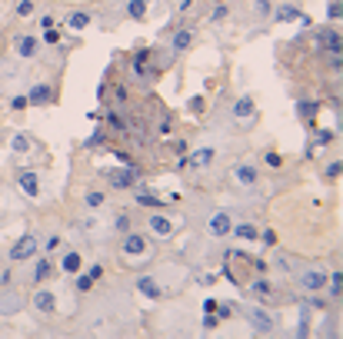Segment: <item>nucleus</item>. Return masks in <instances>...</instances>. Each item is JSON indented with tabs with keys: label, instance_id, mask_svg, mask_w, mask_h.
<instances>
[{
	"label": "nucleus",
	"instance_id": "43",
	"mask_svg": "<svg viewBox=\"0 0 343 339\" xmlns=\"http://www.w3.org/2000/svg\"><path fill=\"white\" fill-rule=\"evenodd\" d=\"M87 276H90V279H94V283H97V279L104 276V263H94V266H87Z\"/></svg>",
	"mask_w": 343,
	"mask_h": 339
},
{
	"label": "nucleus",
	"instance_id": "18",
	"mask_svg": "<svg viewBox=\"0 0 343 339\" xmlns=\"http://www.w3.org/2000/svg\"><path fill=\"white\" fill-rule=\"evenodd\" d=\"M110 186L113 189H130V186H137V170L130 166V170H113L110 173Z\"/></svg>",
	"mask_w": 343,
	"mask_h": 339
},
{
	"label": "nucleus",
	"instance_id": "3",
	"mask_svg": "<svg viewBox=\"0 0 343 339\" xmlns=\"http://www.w3.org/2000/svg\"><path fill=\"white\" fill-rule=\"evenodd\" d=\"M147 226L157 239H174V233H180L184 220L180 216H170V213H150L147 216Z\"/></svg>",
	"mask_w": 343,
	"mask_h": 339
},
{
	"label": "nucleus",
	"instance_id": "14",
	"mask_svg": "<svg viewBox=\"0 0 343 339\" xmlns=\"http://www.w3.org/2000/svg\"><path fill=\"white\" fill-rule=\"evenodd\" d=\"M24 306H27L24 293H17V289H4V293H0V313H4V316H10V313H20Z\"/></svg>",
	"mask_w": 343,
	"mask_h": 339
},
{
	"label": "nucleus",
	"instance_id": "28",
	"mask_svg": "<svg viewBox=\"0 0 343 339\" xmlns=\"http://www.w3.org/2000/svg\"><path fill=\"white\" fill-rule=\"evenodd\" d=\"M110 229H113V233H127V229H130V213H113Z\"/></svg>",
	"mask_w": 343,
	"mask_h": 339
},
{
	"label": "nucleus",
	"instance_id": "40",
	"mask_svg": "<svg viewBox=\"0 0 343 339\" xmlns=\"http://www.w3.org/2000/svg\"><path fill=\"white\" fill-rule=\"evenodd\" d=\"M33 14V0H20L17 4V17H30Z\"/></svg>",
	"mask_w": 343,
	"mask_h": 339
},
{
	"label": "nucleus",
	"instance_id": "5",
	"mask_svg": "<svg viewBox=\"0 0 343 339\" xmlns=\"http://www.w3.org/2000/svg\"><path fill=\"white\" fill-rule=\"evenodd\" d=\"M37 250H40V239L33 236V233H24L17 243H10L7 256H10L14 263H24V260H33V256H37Z\"/></svg>",
	"mask_w": 343,
	"mask_h": 339
},
{
	"label": "nucleus",
	"instance_id": "55",
	"mask_svg": "<svg viewBox=\"0 0 343 339\" xmlns=\"http://www.w3.org/2000/svg\"><path fill=\"white\" fill-rule=\"evenodd\" d=\"M0 57H4V43H0Z\"/></svg>",
	"mask_w": 343,
	"mask_h": 339
},
{
	"label": "nucleus",
	"instance_id": "10",
	"mask_svg": "<svg viewBox=\"0 0 343 339\" xmlns=\"http://www.w3.org/2000/svg\"><path fill=\"white\" fill-rule=\"evenodd\" d=\"M30 306L37 309V313H44V316H54L57 313V293L54 289H37L30 296Z\"/></svg>",
	"mask_w": 343,
	"mask_h": 339
},
{
	"label": "nucleus",
	"instance_id": "21",
	"mask_svg": "<svg viewBox=\"0 0 343 339\" xmlns=\"http://www.w3.org/2000/svg\"><path fill=\"white\" fill-rule=\"evenodd\" d=\"M317 43L323 50H330V54H340V30H320Z\"/></svg>",
	"mask_w": 343,
	"mask_h": 339
},
{
	"label": "nucleus",
	"instance_id": "51",
	"mask_svg": "<svg viewBox=\"0 0 343 339\" xmlns=\"http://www.w3.org/2000/svg\"><path fill=\"white\" fill-rule=\"evenodd\" d=\"M203 107H207V103H203V96H193V100H190V110H193V113H203Z\"/></svg>",
	"mask_w": 343,
	"mask_h": 339
},
{
	"label": "nucleus",
	"instance_id": "25",
	"mask_svg": "<svg viewBox=\"0 0 343 339\" xmlns=\"http://www.w3.org/2000/svg\"><path fill=\"white\" fill-rule=\"evenodd\" d=\"M134 197H137V203H140V206H153V210L163 206V200H160L153 189H134Z\"/></svg>",
	"mask_w": 343,
	"mask_h": 339
},
{
	"label": "nucleus",
	"instance_id": "1",
	"mask_svg": "<svg viewBox=\"0 0 343 339\" xmlns=\"http://www.w3.org/2000/svg\"><path fill=\"white\" fill-rule=\"evenodd\" d=\"M150 256H153V243H150V239L127 229L123 239H120V260L127 263V266H144Z\"/></svg>",
	"mask_w": 343,
	"mask_h": 339
},
{
	"label": "nucleus",
	"instance_id": "50",
	"mask_svg": "<svg viewBox=\"0 0 343 339\" xmlns=\"http://www.w3.org/2000/svg\"><path fill=\"white\" fill-rule=\"evenodd\" d=\"M27 107V96H10V110H24Z\"/></svg>",
	"mask_w": 343,
	"mask_h": 339
},
{
	"label": "nucleus",
	"instance_id": "45",
	"mask_svg": "<svg viewBox=\"0 0 343 339\" xmlns=\"http://www.w3.org/2000/svg\"><path fill=\"white\" fill-rule=\"evenodd\" d=\"M60 243H64L60 236H47V239H44V250H47V253H54V250H60Z\"/></svg>",
	"mask_w": 343,
	"mask_h": 339
},
{
	"label": "nucleus",
	"instance_id": "13",
	"mask_svg": "<svg viewBox=\"0 0 343 339\" xmlns=\"http://www.w3.org/2000/svg\"><path fill=\"white\" fill-rule=\"evenodd\" d=\"M213 160H217V150H213V147H200V150H193L190 157H184V166L207 170V166H213Z\"/></svg>",
	"mask_w": 343,
	"mask_h": 339
},
{
	"label": "nucleus",
	"instance_id": "19",
	"mask_svg": "<svg viewBox=\"0 0 343 339\" xmlns=\"http://www.w3.org/2000/svg\"><path fill=\"white\" fill-rule=\"evenodd\" d=\"M60 269H64L67 276H77L80 269H83V256H80L77 250H67V253H64V260H60Z\"/></svg>",
	"mask_w": 343,
	"mask_h": 339
},
{
	"label": "nucleus",
	"instance_id": "33",
	"mask_svg": "<svg viewBox=\"0 0 343 339\" xmlns=\"http://www.w3.org/2000/svg\"><path fill=\"white\" fill-rule=\"evenodd\" d=\"M264 163L270 166V170H280V166H283V157H280L277 150H267V153H264Z\"/></svg>",
	"mask_w": 343,
	"mask_h": 339
},
{
	"label": "nucleus",
	"instance_id": "42",
	"mask_svg": "<svg viewBox=\"0 0 343 339\" xmlns=\"http://www.w3.org/2000/svg\"><path fill=\"white\" fill-rule=\"evenodd\" d=\"M340 14H343L340 0H330V7H327V17H330V20H340Z\"/></svg>",
	"mask_w": 343,
	"mask_h": 339
},
{
	"label": "nucleus",
	"instance_id": "48",
	"mask_svg": "<svg viewBox=\"0 0 343 339\" xmlns=\"http://www.w3.org/2000/svg\"><path fill=\"white\" fill-rule=\"evenodd\" d=\"M317 143H320V147L333 143V130H320V133H317Z\"/></svg>",
	"mask_w": 343,
	"mask_h": 339
},
{
	"label": "nucleus",
	"instance_id": "20",
	"mask_svg": "<svg viewBox=\"0 0 343 339\" xmlns=\"http://www.w3.org/2000/svg\"><path fill=\"white\" fill-rule=\"evenodd\" d=\"M250 296H256V300H260V303L280 300V296H273V286L267 283V279H253V283H250Z\"/></svg>",
	"mask_w": 343,
	"mask_h": 339
},
{
	"label": "nucleus",
	"instance_id": "6",
	"mask_svg": "<svg viewBox=\"0 0 343 339\" xmlns=\"http://www.w3.org/2000/svg\"><path fill=\"white\" fill-rule=\"evenodd\" d=\"M230 173H233V180H237L243 189H253L256 183H260V170H256L253 160H240V163H233Z\"/></svg>",
	"mask_w": 343,
	"mask_h": 339
},
{
	"label": "nucleus",
	"instance_id": "11",
	"mask_svg": "<svg viewBox=\"0 0 343 339\" xmlns=\"http://www.w3.org/2000/svg\"><path fill=\"white\" fill-rule=\"evenodd\" d=\"M193 37H197L193 27H177V30L170 33V50H174V54H187V50L193 47Z\"/></svg>",
	"mask_w": 343,
	"mask_h": 339
},
{
	"label": "nucleus",
	"instance_id": "15",
	"mask_svg": "<svg viewBox=\"0 0 343 339\" xmlns=\"http://www.w3.org/2000/svg\"><path fill=\"white\" fill-rule=\"evenodd\" d=\"M17 186H20V193H24L27 200H37V197H40V173L24 170V173L17 176Z\"/></svg>",
	"mask_w": 343,
	"mask_h": 339
},
{
	"label": "nucleus",
	"instance_id": "2",
	"mask_svg": "<svg viewBox=\"0 0 343 339\" xmlns=\"http://www.w3.org/2000/svg\"><path fill=\"white\" fill-rule=\"evenodd\" d=\"M240 313H243V319H247V326L253 332H260V336H270V332H277V316L273 313H267L260 303H243L240 306Z\"/></svg>",
	"mask_w": 343,
	"mask_h": 339
},
{
	"label": "nucleus",
	"instance_id": "47",
	"mask_svg": "<svg viewBox=\"0 0 343 339\" xmlns=\"http://www.w3.org/2000/svg\"><path fill=\"white\" fill-rule=\"evenodd\" d=\"M107 123H110L113 130H120V133H123V130H127V123H123V120H120L117 113H110V117H107Z\"/></svg>",
	"mask_w": 343,
	"mask_h": 339
},
{
	"label": "nucleus",
	"instance_id": "29",
	"mask_svg": "<svg viewBox=\"0 0 343 339\" xmlns=\"http://www.w3.org/2000/svg\"><path fill=\"white\" fill-rule=\"evenodd\" d=\"M83 203H87L90 210H97V206H104V203H107V197L100 193V189H87V193H83Z\"/></svg>",
	"mask_w": 343,
	"mask_h": 339
},
{
	"label": "nucleus",
	"instance_id": "53",
	"mask_svg": "<svg viewBox=\"0 0 343 339\" xmlns=\"http://www.w3.org/2000/svg\"><path fill=\"white\" fill-rule=\"evenodd\" d=\"M177 10H180V14H187V10H193V0H180V4H177Z\"/></svg>",
	"mask_w": 343,
	"mask_h": 339
},
{
	"label": "nucleus",
	"instance_id": "52",
	"mask_svg": "<svg viewBox=\"0 0 343 339\" xmlns=\"http://www.w3.org/2000/svg\"><path fill=\"white\" fill-rule=\"evenodd\" d=\"M44 40H47V43H57V40H60V30H54V27H47V33H44Z\"/></svg>",
	"mask_w": 343,
	"mask_h": 339
},
{
	"label": "nucleus",
	"instance_id": "54",
	"mask_svg": "<svg viewBox=\"0 0 343 339\" xmlns=\"http://www.w3.org/2000/svg\"><path fill=\"white\" fill-rule=\"evenodd\" d=\"M160 136H170V117L163 120V123H160Z\"/></svg>",
	"mask_w": 343,
	"mask_h": 339
},
{
	"label": "nucleus",
	"instance_id": "44",
	"mask_svg": "<svg viewBox=\"0 0 343 339\" xmlns=\"http://www.w3.org/2000/svg\"><path fill=\"white\" fill-rule=\"evenodd\" d=\"M273 269H280V273H290V260H287V256H273Z\"/></svg>",
	"mask_w": 343,
	"mask_h": 339
},
{
	"label": "nucleus",
	"instance_id": "12",
	"mask_svg": "<svg viewBox=\"0 0 343 339\" xmlns=\"http://www.w3.org/2000/svg\"><path fill=\"white\" fill-rule=\"evenodd\" d=\"M130 70H134V77L140 80V87H150V80H153V70H150V54H137L134 63H130Z\"/></svg>",
	"mask_w": 343,
	"mask_h": 339
},
{
	"label": "nucleus",
	"instance_id": "46",
	"mask_svg": "<svg viewBox=\"0 0 343 339\" xmlns=\"http://www.w3.org/2000/svg\"><path fill=\"white\" fill-rule=\"evenodd\" d=\"M260 239H264V246H277V233H273V229H264V233H260Z\"/></svg>",
	"mask_w": 343,
	"mask_h": 339
},
{
	"label": "nucleus",
	"instance_id": "22",
	"mask_svg": "<svg viewBox=\"0 0 343 339\" xmlns=\"http://www.w3.org/2000/svg\"><path fill=\"white\" fill-rule=\"evenodd\" d=\"M230 233H233L237 239H243V243H256V239H260V229H256L253 223H237Z\"/></svg>",
	"mask_w": 343,
	"mask_h": 339
},
{
	"label": "nucleus",
	"instance_id": "32",
	"mask_svg": "<svg viewBox=\"0 0 343 339\" xmlns=\"http://www.w3.org/2000/svg\"><path fill=\"white\" fill-rule=\"evenodd\" d=\"M327 289H330V296H340L343 293V276H340V269H333V279H327Z\"/></svg>",
	"mask_w": 343,
	"mask_h": 339
},
{
	"label": "nucleus",
	"instance_id": "35",
	"mask_svg": "<svg viewBox=\"0 0 343 339\" xmlns=\"http://www.w3.org/2000/svg\"><path fill=\"white\" fill-rule=\"evenodd\" d=\"M90 289H94V279H90L87 273H83V276H77V293H80V296H87Z\"/></svg>",
	"mask_w": 343,
	"mask_h": 339
},
{
	"label": "nucleus",
	"instance_id": "41",
	"mask_svg": "<svg viewBox=\"0 0 343 339\" xmlns=\"http://www.w3.org/2000/svg\"><path fill=\"white\" fill-rule=\"evenodd\" d=\"M323 173H327V180H336V176H340V160H330Z\"/></svg>",
	"mask_w": 343,
	"mask_h": 339
},
{
	"label": "nucleus",
	"instance_id": "23",
	"mask_svg": "<svg viewBox=\"0 0 343 339\" xmlns=\"http://www.w3.org/2000/svg\"><path fill=\"white\" fill-rule=\"evenodd\" d=\"M50 273H54V263H50L47 256H40V260L33 263V273H30V276H33V283L40 286V283H44V279L50 276Z\"/></svg>",
	"mask_w": 343,
	"mask_h": 339
},
{
	"label": "nucleus",
	"instance_id": "16",
	"mask_svg": "<svg viewBox=\"0 0 343 339\" xmlns=\"http://www.w3.org/2000/svg\"><path fill=\"white\" fill-rule=\"evenodd\" d=\"M230 113H233V120H253V117H256V100H253L250 93H243L237 103H233Z\"/></svg>",
	"mask_w": 343,
	"mask_h": 339
},
{
	"label": "nucleus",
	"instance_id": "39",
	"mask_svg": "<svg viewBox=\"0 0 343 339\" xmlns=\"http://www.w3.org/2000/svg\"><path fill=\"white\" fill-rule=\"evenodd\" d=\"M253 14L256 17H267V14H270V0H253Z\"/></svg>",
	"mask_w": 343,
	"mask_h": 339
},
{
	"label": "nucleus",
	"instance_id": "31",
	"mask_svg": "<svg viewBox=\"0 0 343 339\" xmlns=\"http://www.w3.org/2000/svg\"><path fill=\"white\" fill-rule=\"evenodd\" d=\"M10 150H14V153H27V150H30L27 133H14V136H10Z\"/></svg>",
	"mask_w": 343,
	"mask_h": 339
},
{
	"label": "nucleus",
	"instance_id": "17",
	"mask_svg": "<svg viewBox=\"0 0 343 339\" xmlns=\"http://www.w3.org/2000/svg\"><path fill=\"white\" fill-rule=\"evenodd\" d=\"M50 100H54V87L50 83H33L30 93H27V103H33V107H44Z\"/></svg>",
	"mask_w": 343,
	"mask_h": 339
},
{
	"label": "nucleus",
	"instance_id": "37",
	"mask_svg": "<svg viewBox=\"0 0 343 339\" xmlns=\"http://www.w3.org/2000/svg\"><path fill=\"white\" fill-rule=\"evenodd\" d=\"M213 313L220 316V323H224V319H230V316H233V306H230V303H217Z\"/></svg>",
	"mask_w": 343,
	"mask_h": 339
},
{
	"label": "nucleus",
	"instance_id": "27",
	"mask_svg": "<svg viewBox=\"0 0 343 339\" xmlns=\"http://www.w3.org/2000/svg\"><path fill=\"white\" fill-rule=\"evenodd\" d=\"M87 24H90V14H87V10H73V14L67 17V30H83Z\"/></svg>",
	"mask_w": 343,
	"mask_h": 339
},
{
	"label": "nucleus",
	"instance_id": "36",
	"mask_svg": "<svg viewBox=\"0 0 343 339\" xmlns=\"http://www.w3.org/2000/svg\"><path fill=\"white\" fill-rule=\"evenodd\" d=\"M200 323H203V329H207V332H213L217 326H220V316H217V313H207L203 319H200Z\"/></svg>",
	"mask_w": 343,
	"mask_h": 339
},
{
	"label": "nucleus",
	"instance_id": "34",
	"mask_svg": "<svg viewBox=\"0 0 343 339\" xmlns=\"http://www.w3.org/2000/svg\"><path fill=\"white\" fill-rule=\"evenodd\" d=\"M310 332V309L300 306V329H296V336H307Z\"/></svg>",
	"mask_w": 343,
	"mask_h": 339
},
{
	"label": "nucleus",
	"instance_id": "7",
	"mask_svg": "<svg viewBox=\"0 0 343 339\" xmlns=\"http://www.w3.org/2000/svg\"><path fill=\"white\" fill-rule=\"evenodd\" d=\"M230 229H233V220H230L227 210H213V213L207 216V233L213 239H227V236H230Z\"/></svg>",
	"mask_w": 343,
	"mask_h": 339
},
{
	"label": "nucleus",
	"instance_id": "8",
	"mask_svg": "<svg viewBox=\"0 0 343 339\" xmlns=\"http://www.w3.org/2000/svg\"><path fill=\"white\" fill-rule=\"evenodd\" d=\"M327 269H320V266H310V269H300V276H296V283H300V289L307 293H317L327 286Z\"/></svg>",
	"mask_w": 343,
	"mask_h": 339
},
{
	"label": "nucleus",
	"instance_id": "30",
	"mask_svg": "<svg viewBox=\"0 0 343 339\" xmlns=\"http://www.w3.org/2000/svg\"><path fill=\"white\" fill-rule=\"evenodd\" d=\"M273 17H277L280 24H287V20H300V10H296V7H277V10H273Z\"/></svg>",
	"mask_w": 343,
	"mask_h": 339
},
{
	"label": "nucleus",
	"instance_id": "9",
	"mask_svg": "<svg viewBox=\"0 0 343 339\" xmlns=\"http://www.w3.org/2000/svg\"><path fill=\"white\" fill-rule=\"evenodd\" d=\"M14 50L20 60H33V57L40 54V37H33V33H17L14 37Z\"/></svg>",
	"mask_w": 343,
	"mask_h": 339
},
{
	"label": "nucleus",
	"instance_id": "38",
	"mask_svg": "<svg viewBox=\"0 0 343 339\" xmlns=\"http://www.w3.org/2000/svg\"><path fill=\"white\" fill-rule=\"evenodd\" d=\"M100 143H104V130H94V136H90V140H83V147H87V150H94V147H100Z\"/></svg>",
	"mask_w": 343,
	"mask_h": 339
},
{
	"label": "nucleus",
	"instance_id": "4",
	"mask_svg": "<svg viewBox=\"0 0 343 339\" xmlns=\"http://www.w3.org/2000/svg\"><path fill=\"white\" fill-rule=\"evenodd\" d=\"M134 289L140 293V296H147V300H153V303H160V300H167V296H170L167 286L157 279V273H140V276L134 279Z\"/></svg>",
	"mask_w": 343,
	"mask_h": 339
},
{
	"label": "nucleus",
	"instance_id": "26",
	"mask_svg": "<svg viewBox=\"0 0 343 339\" xmlns=\"http://www.w3.org/2000/svg\"><path fill=\"white\" fill-rule=\"evenodd\" d=\"M317 110H320V103H313V100H300L296 103V117L304 120V123H310V120L317 117Z\"/></svg>",
	"mask_w": 343,
	"mask_h": 339
},
{
	"label": "nucleus",
	"instance_id": "49",
	"mask_svg": "<svg viewBox=\"0 0 343 339\" xmlns=\"http://www.w3.org/2000/svg\"><path fill=\"white\" fill-rule=\"evenodd\" d=\"M224 17H227V4H217L213 14H210V20H224Z\"/></svg>",
	"mask_w": 343,
	"mask_h": 339
},
{
	"label": "nucleus",
	"instance_id": "24",
	"mask_svg": "<svg viewBox=\"0 0 343 339\" xmlns=\"http://www.w3.org/2000/svg\"><path fill=\"white\" fill-rule=\"evenodd\" d=\"M147 14H150L147 0H130V4H127V17H130V20H140V24H144Z\"/></svg>",
	"mask_w": 343,
	"mask_h": 339
}]
</instances>
